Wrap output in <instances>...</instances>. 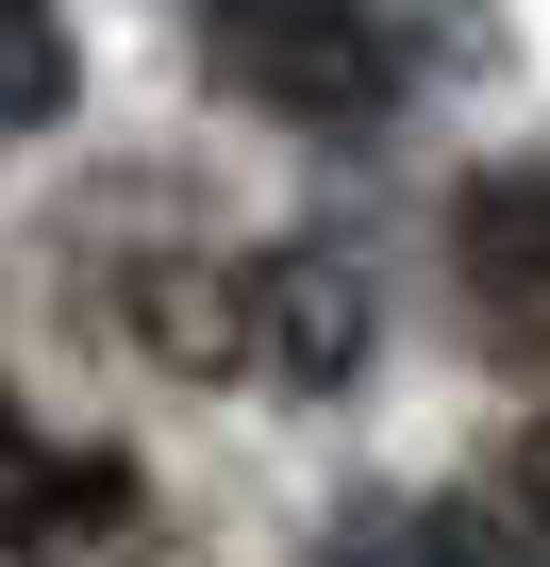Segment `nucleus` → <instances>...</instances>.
<instances>
[{
    "label": "nucleus",
    "instance_id": "nucleus-1",
    "mask_svg": "<svg viewBox=\"0 0 550 567\" xmlns=\"http://www.w3.org/2000/svg\"><path fill=\"white\" fill-rule=\"evenodd\" d=\"M450 267H467V318L517 368H550V167H484L450 200Z\"/></svg>",
    "mask_w": 550,
    "mask_h": 567
},
{
    "label": "nucleus",
    "instance_id": "nucleus-2",
    "mask_svg": "<svg viewBox=\"0 0 550 567\" xmlns=\"http://www.w3.org/2000/svg\"><path fill=\"white\" fill-rule=\"evenodd\" d=\"M367 334H384V301H367L351 250H267V267H250V351L284 368V384H351Z\"/></svg>",
    "mask_w": 550,
    "mask_h": 567
},
{
    "label": "nucleus",
    "instance_id": "nucleus-3",
    "mask_svg": "<svg viewBox=\"0 0 550 567\" xmlns=\"http://www.w3.org/2000/svg\"><path fill=\"white\" fill-rule=\"evenodd\" d=\"M101 534H134V484H117V467H18V501H0V567H68V550H101Z\"/></svg>",
    "mask_w": 550,
    "mask_h": 567
},
{
    "label": "nucleus",
    "instance_id": "nucleus-4",
    "mask_svg": "<svg viewBox=\"0 0 550 567\" xmlns=\"http://www.w3.org/2000/svg\"><path fill=\"white\" fill-rule=\"evenodd\" d=\"M134 318H151L167 368H250V267H151Z\"/></svg>",
    "mask_w": 550,
    "mask_h": 567
},
{
    "label": "nucleus",
    "instance_id": "nucleus-5",
    "mask_svg": "<svg viewBox=\"0 0 550 567\" xmlns=\"http://www.w3.org/2000/svg\"><path fill=\"white\" fill-rule=\"evenodd\" d=\"M334 567H517V534L467 517V501H367L334 534Z\"/></svg>",
    "mask_w": 550,
    "mask_h": 567
},
{
    "label": "nucleus",
    "instance_id": "nucleus-6",
    "mask_svg": "<svg viewBox=\"0 0 550 567\" xmlns=\"http://www.w3.org/2000/svg\"><path fill=\"white\" fill-rule=\"evenodd\" d=\"M68 18H51V0H0V117H68Z\"/></svg>",
    "mask_w": 550,
    "mask_h": 567
},
{
    "label": "nucleus",
    "instance_id": "nucleus-7",
    "mask_svg": "<svg viewBox=\"0 0 550 567\" xmlns=\"http://www.w3.org/2000/svg\"><path fill=\"white\" fill-rule=\"evenodd\" d=\"M500 534H517V567H550V434L500 451Z\"/></svg>",
    "mask_w": 550,
    "mask_h": 567
}]
</instances>
